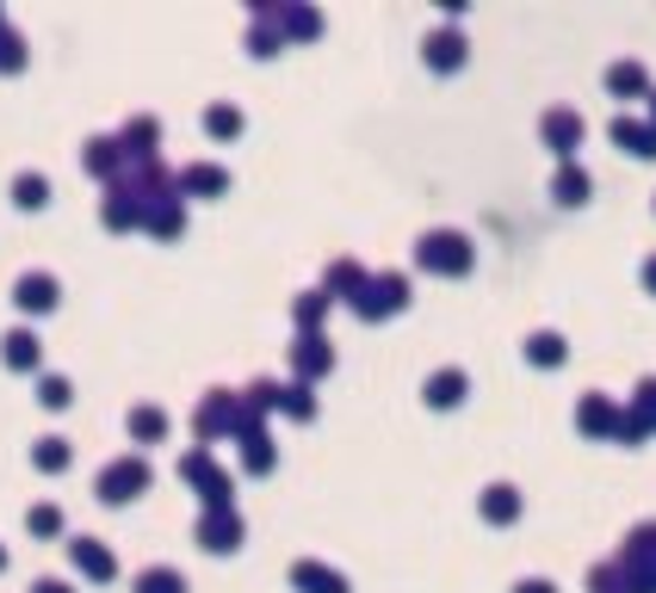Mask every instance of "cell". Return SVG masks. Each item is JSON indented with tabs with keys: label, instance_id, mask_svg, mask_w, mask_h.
I'll return each mask as SVG.
<instances>
[{
	"label": "cell",
	"instance_id": "obj_1",
	"mask_svg": "<svg viewBox=\"0 0 656 593\" xmlns=\"http://www.w3.org/2000/svg\"><path fill=\"white\" fill-rule=\"evenodd\" d=\"M415 267L434 272V279H464L477 267V248L464 230H422L415 235Z\"/></svg>",
	"mask_w": 656,
	"mask_h": 593
},
{
	"label": "cell",
	"instance_id": "obj_5",
	"mask_svg": "<svg viewBox=\"0 0 656 593\" xmlns=\"http://www.w3.org/2000/svg\"><path fill=\"white\" fill-rule=\"evenodd\" d=\"M403 309H409V272H372L366 291L353 297V316L360 322H390Z\"/></svg>",
	"mask_w": 656,
	"mask_h": 593
},
{
	"label": "cell",
	"instance_id": "obj_16",
	"mask_svg": "<svg viewBox=\"0 0 656 593\" xmlns=\"http://www.w3.org/2000/svg\"><path fill=\"white\" fill-rule=\"evenodd\" d=\"M69 563H75V575H87V581H112L118 575V556L99 544V538H69Z\"/></svg>",
	"mask_w": 656,
	"mask_h": 593
},
{
	"label": "cell",
	"instance_id": "obj_31",
	"mask_svg": "<svg viewBox=\"0 0 656 593\" xmlns=\"http://www.w3.org/2000/svg\"><path fill=\"white\" fill-rule=\"evenodd\" d=\"M242 106H230V99H211L205 106V136H217V143H230V136H242Z\"/></svg>",
	"mask_w": 656,
	"mask_h": 593
},
{
	"label": "cell",
	"instance_id": "obj_29",
	"mask_svg": "<svg viewBox=\"0 0 656 593\" xmlns=\"http://www.w3.org/2000/svg\"><path fill=\"white\" fill-rule=\"evenodd\" d=\"M328 309H335V297H328L323 285H316V291H297V297H291V322H297V334H323Z\"/></svg>",
	"mask_w": 656,
	"mask_h": 593
},
{
	"label": "cell",
	"instance_id": "obj_20",
	"mask_svg": "<svg viewBox=\"0 0 656 593\" xmlns=\"http://www.w3.org/2000/svg\"><path fill=\"white\" fill-rule=\"evenodd\" d=\"M291 588H297V593H353L348 575L328 569V563H316V556H297V563H291Z\"/></svg>",
	"mask_w": 656,
	"mask_h": 593
},
{
	"label": "cell",
	"instance_id": "obj_35",
	"mask_svg": "<svg viewBox=\"0 0 656 593\" xmlns=\"http://www.w3.org/2000/svg\"><path fill=\"white\" fill-rule=\"evenodd\" d=\"M131 593H186V575L168 569V563H155V569H143L131 581Z\"/></svg>",
	"mask_w": 656,
	"mask_h": 593
},
{
	"label": "cell",
	"instance_id": "obj_10",
	"mask_svg": "<svg viewBox=\"0 0 656 593\" xmlns=\"http://www.w3.org/2000/svg\"><path fill=\"white\" fill-rule=\"evenodd\" d=\"M81 168L94 173L99 186H118V180L131 173V161L118 149V136H87V143H81Z\"/></svg>",
	"mask_w": 656,
	"mask_h": 593
},
{
	"label": "cell",
	"instance_id": "obj_9",
	"mask_svg": "<svg viewBox=\"0 0 656 593\" xmlns=\"http://www.w3.org/2000/svg\"><path fill=\"white\" fill-rule=\"evenodd\" d=\"M198 551H211V556H230V551H242V538H248V526H242V514H198Z\"/></svg>",
	"mask_w": 656,
	"mask_h": 593
},
{
	"label": "cell",
	"instance_id": "obj_23",
	"mask_svg": "<svg viewBox=\"0 0 656 593\" xmlns=\"http://www.w3.org/2000/svg\"><path fill=\"white\" fill-rule=\"evenodd\" d=\"M366 279H372V272L360 267L353 254H341V260H328V272H323V291L335 297V304H353V297L366 291Z\"/></svg>",
	"mask_w": 656,
	"mask_h": 593
},
{
	"label": "cell",
	"instance_id": "obj_8",
	"mask_svg": "<svg viewBox=\"0 0 656 593\" xmlns=\"http://www.w3.org/2000/svg\"><path fill=\"white\" fill-rule=\"evenodd\" d=\"M99 223L112 235H131L143 230V198H136L131 180H118V186H106V198H99Z\"/></svg>",
	"mask_w": 656,
	"mask_h": 593
},
{
	"label": "cell",
	"instance_id": "obj_30",
	"mask_svg": "<svg viewBox=\"0 0 656 593\" xmlns=\"http://www.w3.org/2000/svg\"><path fill=\"white\" fill-rule=\"evenodd\" d=\"M124 427H131V440H136V445H161V440H168V427H174V421H168V408H155V403H136V408H131V421H124Z\"/></svg>",
	"mask_w": 656,
	"mask_h": 593
},
{
	"label": "cell",
	"instance_id": "obj_49",
	"mask_svg": "<svg viewBox=\"0 0 656 593\" xmlns=\"http://www.w3.org/2000/svg\"><path fill=\"white\" fill-rule=\"evenodd\" d=\"M0 25H7V13H0Z\"/></svg>",
	"mask_w": 656,
	"mask_h": 593
},
{
	"label": "cell",
	"instance_id": "obj_13",
	"mask_svg": "<svg viewBox=\"0 0 656 593\" xmlns=\"http://www.w3.org/2000/svg\"><path fill=\"white\" fill-rule=\"evenodd\" d=\"M118 149H124V161H155V149H161V118H149V112H136V118H124L118 124Z\"/></svg>",
	"mask_w": 656,
	"mask_h": 593
},
{
	"label": "cell",
	"instance_id": "obj_48",
	"mask_svg": "<svg viewBox=\"0 0 656 593\" xmlns=\"http://www.w3.org/2000/svg\"><path fill=\"white\" fill-rule=\"evenodd\" d=\"M0 569H7V544H0Z\"/></svg>",
	"mask_w": 656,
	"mask_h": 593
},
{
	"label": "cell",
	"instance_id": "obj_42",
	"mask_svg": "<svg viewBox=\"0 0 656 593\" xmlns=\"http://www.w3.org/2000/svg\"><path fill=\"white\" fill-rule=\"evenodd\" d=\"M619 556H656V519L632 526V532H625V544H619Z\"/></svg>",
	"mask_w": 656,
	"mask_h": 593
},
{
	"label": "cell",
	"instance_id": "obj_45",
	"mask_svg": "<svg viewBox=\"0 0 656 593\" xmlns=\"http://www.w3.org/2000/svg\"><path fill=\"white\" fill-rule=\"evenodd\" d=\"M32 593H75V588H69L62 575H38V581H32Z\"/></svg>",
	"mask_w": 656,
	"mask_h": 593
},
{
	"label": "cell",
	"instance_id": "obj_47",
	"mask_svg": "<svg viewBox=\"0 0 656 593\" xmlns=\"http://www.w3.org/2000/svg\"><path fill=\"white\" fill-rule=\"evenodd\" d=\"M651 124H656V87H651Z\"/></svg>",
	"mask_w": 656,
	"mask_h": 593
},
{
	"label": "cell",
	"instance_id": "obj_25",
	"mask_svg": "<svg viewBox=\"0 0 656 593\" xmlns=\"http://www.w3.org/2000/svg\"><path fill=\"white\" fill-rule=\"evenodd\" d=\"M521 489H514V482H489V489H483L477 495V514L489 519V526H514V519H521Z\"/></svg>",
	"mask_w": 656,
	"mask_h": 593
},
{
	"label": "cell",
	"instance_id": "obj_24",
	"mask_svg": "<svg viewBox=\"0 0 656 593\" xmlns=\"http://www.w3.org/2000/svg\"><path fill=\"white\" fill-rule=\"evenodd\" d=\"M607 94L614 99H651V69H644L637 57L607 62Z\"/></svg>",
	"mask_w": 656,
	"mask_h": 593
},
{
	"label": "cell",
	"instance_id": "obj_19",
	"mask_svg": "<svg viewBox=\"0 0 656 593\" xmlns=\"http://www.w3.org/2000/svg\"><path fill=\"white\" fill-rule=\"evenodd\" d=\"M223 192H230V168H217V161L180 168V198H223Z\"/></svg>",
	"mask_w": 656,
	"mask_h": 593
},
{
	"label": "cell",
	"instance_id": "obj_32",
	"mask_svg": "<svg viewBox=\"0 0 656 593\" xmlns=\"http://www.w3.org/2000/svg\"><path fill=\"white\" fill-rule=\"evenodd\" d=\"M69 458H75V452H69V440H62V433H44V440H32V464H38L44 477H62V470H69Z\"/></svg>",
	"mask_w": 656,
	"mask_h": 593
},
{
	"label": "cell",
	"instance_id": "obj_41",
	"mask_svg": "<svg viewBox=\"0 0 656 593\" xmlns=\"http://www.w3.org/2000/svg\"><path fill=\"white\" fill-rule=\"evenodd\" d=\"M25 69V38L13 25H0V75H20Z\"/></svg>",
	"mask_w": 656,
	"mask_h": 593
},
{
	"label": "cell",
	"instance_id": "obj_40",
	"mask_svg": "<svg viewBox=\"0 0 656 593\" xmlns=\"http://www.w3.org/2000/svg\"><path fill=\"white\" fill-rule=\"evenodd\" d=\"M614 440H619V445H644V440H651V421H644V415H637V408L625 403V408H619V427H614Z\"/></svg>",
	"mask_w": 656,
	"mask_h": 593
},
{
	"label": "cell",
	"instance_id": "obj_27",
	"mask_svg": "<svg viewBox=\"0 0 656 593\" xmlns=\"http://www.w3.org/2000/svg\"><path fill=\"white\" fill-rule=\"evenodd\" d=\"M248 13H254V25H248V57H279V50H286V32L272 25V0H254Z\"/></svg>",
	"mask_w": 656,
	"mask_h": 593
},
{
	"label": "cell",
	"instance_id": "obj_14",
	"mask_svg": "<svg viewBox=\"0 0 656 593\" xmlns=\"http://www.w3.org/2000/svg\"><path fill=\"white\" fill-rule=\"evenodd\" d=\"M614 427H619V403H614V396H600V390L576 396V433H588V440H614Z\"/></svg>",
	"mask_w": 656,
	"mask_h": 593
},
{
	"label": "cell",
	"instance_id": "obj_21",
	"mask_svg": "<svg viewBox=\"0 0 656 593\" xmlns=\"http://www.w3.org/2000/svg\"><path fill=\"white\" fill-rule=\"evenodd\" d=\"M272 25L286 32V44L323 38V13H316V7H297V0H272Z\"/></svg>",
	"mask_w": 656,
	"mask_h": 593
},
{
	"label": "cell",
	"instance_id": "obj_37",
	"mask_svg": "<svg viewBox=\"0 0 656 593\" xmlns=\"http://www.w3.org/2000/svg\"><path fill=\"white\" fill-rule=\"evenodd\" d=\"M25 532L32 538H62V507L57 501H32V507H25Z\"/></svg>",
	"mask_w": 656,
	"mask_h": 593
},
{
	"label": "cell",
	"instance_id": "obj_39",
	"mask_svg": "<svg viewBox=\"0 0 656 593\" xmlns=\"http://www.w3.org/2000/svg\"><path fill=\"white\" fill-rule=\"evenodd\" d=\"M619 569H625L632 593H656V556H619Z\"/></svg>",
	"mask_w": 656,
	"mask_h": 593
},
{
	"label": "cell",
	"instance_id": "obj_17",
	"mask_svg": "<svg viewBox=\"0 0 656 593\" xmlns=\"http://www.w3.org/2000/svg\"><path fill=\"white\" fill-rule=\"evenodd\" d=\"M607 136H614L625 155H637V161H656V124L651 118H632V112H619L614 124H607Z\"/></svg>",
	"mask_w": 656,
	"mask_h": 593
},
{
	"label": "cell",
	"instance_id": "obj_18",
	"mask_svg": "<svg viewBox=\"0 0 656 593\" xmlns=\"http://www.w3.org/2000/svg\"><path fill=\"white\" fill-rule=\"evenodd\" d=\"M464 396H471V378H464L459 365H440V371H427V383H422V403H427V408H459Z\"/></svg>",
	"mask_w": 656,
	"mask_h": 593
},
{
	"label": "cell",
	"instance_id": "obj_33",
	"mask_svg": "<svg viewBox=\"0 0 656 593\" xmlns=\"http://www.w3.org/2000/svg\"><path fill=\"white\" fill-rule=\"evenodd\" d=\"M279 415H291V421H316V383L291 378L286 390H279Z\"/></svg>",
	"mask_w": 656,
	"mask_h": 593
},
{
	"label": "cell",
	"instance_id": "obj_38",
	"mask_svg": "<svg viewBox=\"0 0 656 593\" xmlns=\"http://www.w3.org/2000/svg\"><path fill=\"white\" fill-rule=\"evenodd\" d=\"M279 390H286V383H272V378H254L248 390H242V403H248L254 415H260V421H267V415H279Z\"/></svg>",
	"mask_w": 656,
	"mask_h": 593
},
{
	"label": "cell",
	"instance_id": "obj_28",
	"mask_svg": "<svg viewBox=\"0 0 656 593\" xmlns=\"http://www.w3.org/2000/svg\"><path fill=\"white\" fill-rule=\"evenodd\" d=\"M521 353H526V365H539V371H558V365L570 359V341H563L558 328H533Z\"/></svg>",
	"mask_w": 656,
	"mask_h": 593
},
{
	"label": "cell",
	"instance_id": "obj_7",
	"mask_svg": "<svg viewBox=\"0 0 656 593\" xmlns=\"http://www.w3.org/2000/svg\"><path fill=\"white\" fill-rule=\"evenodd\" d=\"M328 371H335V341H328V334H297V341H291V378L323 383Z\"/></svg>",
	"mask_w": 656,
	"mask_h": 593
},
{
	"label": "cell",
	"instance_id": "obj_4",
	"mask_svg": "<svg viewBox=\"0 0 656 593\" xmlns=\"http://www.w3.org/2000/svg\"><path fill=\"white\" fill-rule=\"evenodd\" d=\"M235 427H242V390H205L193 408V440H235Z\"/></svg>",
	"mask_w": 656,
	"mask_h": 593
},
{
	"label": "cell",
	"instance_id": "obj_3",
	"mask_svg": "<svg viewBox=\"0 0 656 593\" xmlns=\"http://www.w3.org/2000/svg\"><path fill=\"white\" fill-rule=\"evenodd\" d=\"M149 482H155V470H149V458H143V452H118V458L94 477V495L106 501V507H124V501L149 495Z\"/></svg>",
	"mask_w": 656,
	"mask_h": 593
},
{
	"label": "cell",
	"instance_id": "obj_11",
	"mask_svg": "<svg viewBox=\"0 0 656 593\" xmlns=\"http://www.w3.org/2000/svg\"><path fill=\"white\" fill-rule=\"evenodd\" d=\"M57 304H62L57 272H20V279H13V309H25V316H50Z\"/></svg>",
	"mask_w": 656,
	"mask_h": 593
},
{
	"label": "cell",
	"instance_id": "obj_15",
	"mask_svg": "<svg viewBox=\"0 0 656 593\" xmlns=\"http://www.w3.org/2000/svg\"><path fill=\"white\" fill-rule=\"evenodd\" d=\"M0 365H7V371H38L44 365V341H38V328H7V334H0Z\"/></svg>",
	"mask_w": 656,
	"mask_h": 593
},
{
	"label": "cell",
	"instance_id": "obj_36",
	"mask_svg": "<svg viewBox=\"0 0 656 593\" xmlns=\"http://www.w3.org/2000/svg\"><path fill=\"white\" fill-rule=\"evenodd\" d=\"M75 403V383L62 378V371H44L38 378V408H50V415H62V408Z\"/></svg>",
	"mask_w": 656,
	"mask_h": 593
},
{
	"label": "cell",
	"instance_id": "obj_26",
	"mask_svg": "<svg viewBox=\"0 0 656 593\" xmlns=\"http://www.w3.org/2000/svg\"><path fill=\"white\" fill-rule=\"evenodd\" d=\"M588 192H595L588 168H582V161H558V173H551V198H558L563 211H576V205H588Z\"/></svg>",
	"mask_w": 656,
	"mask_h": 593
},
{
	"label": "cell",
	"instance_id": "obj_6",
	"mask_svg": "<svg viewBox=\"0 0 656 593\" xmlns=\"http://www.w3.org/2000/svg\"><path fill=\"white\" fill-rule=\"evenodd\" d=\"M539 136H545V149L558 155V161H576V149H582V136H588V124H582L576 106H545Z\"/></svg>",
	"mask_w": 656,
	"mask_h": 593
},
{
	"label": "cell",
	"instance_id": "obj_46",
	"mask_svg": "<svg viewBox=\"0 0 656 593\" xmlns=\"http://www.w3.org/2000/svg\"><path fill=\"white\" fill-rule=\"evenodd\" d=\"M637 279H644V291H651V297H656V254H651V260H644V267H637Z\"/></svg>",
	"mask_w": 656,
	"mask_h": 593
},
{
	"label": "cell",
	"instance_id": "obj_2",
	"mask_svg": "<svg viewBox=\"0 0 656 593\" xmlns=\"http://www.w3.org/2000/svg\"><path fill=\"white\" fill-rule=\"evenodd\" d=\"M180 482L198 489L205 514H230L235 507V482H230V470L211 458V445H186V452H180Z\"/></svg>",
	"mask_w": 656,
	"mask_h": 593
},
{
	"label": "cell",
	"instance_id": "obj_12",
	"mask_svg": "<svg viewBox=\"0 0 656 593\" xmlns=\"http://www.w3.org/2000/svg\"><path fill=\"white\" fill-rule=\"evenodd\" d=\"M464 57H471V44H464L459 25H440V32H427V38H422V62L434 69V75H452V69H464Z\"/></svg>",
	"mask_w": 656,
	"mask_h": 593
},
{
	"label": "cell",
	"instance_id": "obj_44",
	"mask_svg": "<svg viewBox=\"0 0 656 593\" xmlns=\"http://www.w3.org/2000/svg\"><path fill=\"white\" fill-rule=\"evenodd\" d=\"M514 593H558V581H545V575H526V581H514Z\"/></svg>",
	"mask_w": 656,
	"mask_h": 593
},
{
	"label": "cell",
	"instance_id": "obj_34",
	"mask_svg": "<svg viewBox=\"0 0 656 593\" xmlns=\"http://www.w3.org/2000/svg\"><path fill=\"white\" fill-rule=\"evenodd\" d=\"M13 205H20V211H44V205H50V173H20V180H13Z\"/></svg>",
	"mask_w": 656,
	"mask_h": 593
},
{
	"label": "cell",
	"instance_id": "obj_43",
	"mask_svg": "<svg viewBox=\"0 0 656 593\" xmlns=\"http://www.w3.org/2000/svg\"><path fill=\"white\" fill-rule=\"evenodd\" d=\"M632 408L651 421V433H656V378H637V390H632Z\"/></svg>",
	"mask_w": 656,
	"mask_h": 593
},
{
	"label": "cell",
	"instance_id": "obj_22",
	"mask_svg": "<svg viewBox=\"0 0 656 593\" xmlns=\"http://www.w3.org/2000/svg\"><path fill=\"white\" fill-rule=\"evenodd\" d=\"M143 230L155 242H180L186 235V198H155V205H143Z\"/></svg>",
	"mask_w": 656,
	"mask_h": 593
}]
</instances>
